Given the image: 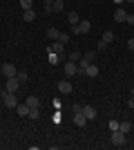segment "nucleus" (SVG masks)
Instances as JSON below:
<instances>
[{"instance_id": "obj_12", "label": "nucleus", "mask_w": 134, "mask_h": 150, "mask_svg": "<svg viewBox=\"0 0 134 150\" xmlns=\"http://www.w3.org/2000/svg\"><path fill=\"white\" fill-rule=\"evenodd\" d=\"M67 23H69V25H78V23H81V16H78L76 11H69L67 13Z\"/></svg>"}, {"instance_id": "obj_16", "label": "nucleus", "mask_w": 134, "mask_h": 150, "mask_svg": "<svg viewBox=\"0 0 134 150\" xmlns=\"http://www.w3.org/2000/svg\"><path fill=\"white\" fill-rule=\"evenodd\" d=\"M22 18H25L27 23H34V20H36V11H34V9H25V13H22Z\"/></svg>"}, {"instance_id": "obj_26", "label": "nucleus", "mask_w": 134, "mask_h": 150, "mask_svg": "<svg viewBox=\"0 0 134 150\" xmlns=\"http://www.w3.org/2000/svg\"><path fill=\"white\" fill-rule=\"evenodd\" d=\"M109 130H112V132H114V130H119V125H121V123H119V121H114V119H112V121H109Z\"/></svg>"}, {"instance_id": "obj_33", "label": "nucleus", "mask_w": 134, "mask_h": 150, "mask_svg": "<svg viewBox=\"0 0 134 150\" xmlns=\"http://www.w3.org/2000/svg\"><path fill=\"white\" fill-rule=\"evenodd\" d=\"M125 2H134V0H125Z\"/></svg>"}, {"instance_id": "obj_13", "label": "nucleus", "mask_w": 134, "mask_h": 150, "mask_svg": "<svg viewBox=\"0 0 134 150\" xmlns=\"http://www.w3.org/2000/svg\"><path fill=\"white\" fill-rule=\"evenodd\" d=\"M27 105L29 108H40V99L34 96V94H29V96H27Z\"/></svg>"}, {"instance_id": "obj_34", "label": "nucleus", "mask_w": 134, "mask_h": 150, "mask_svg": "<svg viewBox=\"0 0 134 150\" xmlns=\"http://www.w3.org/2000/svg\"><path fill=\"white\" fill-rule=\"evenodd\" d=\"M132 96H134V88H132Z\"/></svg>"}, {"instance_id": "obj_22", "label": "nucleus", "mask_w": 134, "mask_h": 150, "mask_svg": "<svg viewBox=\"0 0 134 150\" xmlns=\"http://www.w3.org/2000/svg\"><path fill=\"white\" fill-rule=\"evenodd\" d=\"M27 117H29V119H38L40 110H38V108H29V114H27Z\"/></svg>"}, {"instance_id": "obj_2", "label": "nucleus", "mask_w": 134, "mask_h": 150, "mask_svg": "<svg viewBox=\"0 0 134 150\" xmlns=\"http://www.w3.org/2000/svg\"><path fill=\"white\" fill-rule=\"evenodd\" d=\"M92 29V23L89 20H81L78 25H72V34H87Z\"/></svg>"}, {"instance_id": "obj_8", "label": "nucleus", "mask_w": 134, "mask_h": 150, "mask_svg": "<svg viewBox=\"0 0 134 150\" xmlns=\"http://www.w3.org/2000/svg\"><path fill=\"white\" fill-rule=\"evenodd\" d=\"M47 50H51V52H54V54H58V56H60V54H63V52H65V45L60 43V40H54V43H51L49 47H47Z\"/></svg>"}, {"instance_id": "obj_19", "label": "nucleus", "mask_w": 134, "mask_h": 150, "mask_svg": "<svg viewBox=\"0 0 134 150\" xmlns=\"http://www.w3.org/2000/svg\"><path fill=\"white\" fill-rule=\"evenodd\" d=\"M119 130L128 134V132H132V123H130V121H121V125H119Z\"/></svg>"}, {"instance_id": "obj_17", "label": "nucleus", "mask_w": 134, "mask_h": 150, "mask_svg": "<svg viewBox=\"0 0 134 150\" xmlns=\"http://www.w3.org/2000/svg\"><path fill=\"white\" fill-rule=\"evenodd\" d=\"M16 112H18V117H27V114H29V105H27V103L20 105L18 103V105H16Z\"/></svg>"}, {"instance_id": "obj_5", "label": "nucleus", "mask_w": 134, "mask_h": 150, "mask_svg": "<svg viewBox=\"0 0 134 150\" xmlns=\"http://www.w3.org/2000/svg\"><path fill=\"white\" fill-rule=\"evenodd\" d=\"M65 74H67V76H76L78 74V63L67 61V63H65Z\"/></svg>"}, {"instance_id": "obj_32", "label": "nucleus", "mask_w": 134, "mask_h": 150, "mask_svg": "<svg viewBox=\"0 0 134 150\" xmlns=\"http://www.w3.org/2000/svg\"><path fill=\"white\" fill-rule=\"evenodd\" d=\"M114 2H116V5H123V2H125V0H114Z\"/></svg>"}, {"instance_id": "obj_7", "label": "nucleus", "mask_w": 134, "mask_h": 150, "mask_svg": "<svg viewBox=\"0 0 134 150\" xmlns=\"http://www.w3.org/2000/svg\"><path fill=\"white\" fill-rule=\"evenodd\" d=\"M58 92H60V94H72L74 88H72L69 81H60V83H58Z\"/></svg>"}, {"instance_id": "obj_18", "label": "nucleus", "mask_w": 134, "mask_h": 150, "mask_svg": "<svg viewBox=\"0 0 134 150\" xmlns=\"http://www.w3.org/2000/svg\"><path fill=\"white\" fill-rule=\"evenodd\" d=\"M47 56H49V63H51V65H58V63H60V56H58V54H54L51 50H47Z\"/></svg>"}, {"instance_id": "obj_27", "label": "nucleus", "mask_w": 134, "mask_h": 150, "mask_svg": "<svg viewBox=\"0 0 134 150\" xmlns=\"http://www.w3.org/2000/svg\"><path fill=\"white\" fill-rule=\"evenodd\" d=\"M58 40H60L63 45H67V43H69V36H67V34H60V36H58Z\"/></svg>"}, {"instance_id": "obj_25", "label": "nucleus", "mask_w": 134, "mask_h": 150, "mask_svg": "<svg viewBox=\"0 0 134 150\" xmlns=\"http://www.w3.org/2000/svg\"><path fill=\"white\" fill-rule=\"evenodd\" d=\"M45 11H47V13L54 11V0H45Z\"/></svg>"}, {"instance_id": "obj_20", "label": "nucleus", "mask_w": 134, "mask_h": 150, "mask_svg": "<svg viewBox=\"0 0 134 150\" xmlns=\"http://www.w3.org/2000/svg\"><path fill=\"white\" fill-rule=\"evenodd\" d=\"M103 43H105V45L114 43V31H105V34H103Z\"/></svg>"}, {"instance_id": "obj_23", "label": "nucleus", "mask_w": 134, "mask_h": 150, "mask_svg": "<svg viewBox=\"0 0 134 150\" xmlns=\"http://www.w3.org/2000/svg\"><path fill=\"white\" fill-rule=\"evenodd\" d=\"M20 7H22V11L25 9H34V0H20Z\"/></svg>"}, {"instance_id": "obj_31", "label": "nucleus", "mask_w": 134, "mask_h": 150, "mask_svg": "<svg viewBox=\"0 0 134 150\" xmlns=\"http://www.w3.org/2000/svg\"><path fill=\"white\" fill-rule=\"evenodd\" d=\"M128 105H130V108H134V96H130V101H128Z\"/></svg>"}, {"instance_id": "obj_1", "label": "nucleus", "mask_w": 134, "mask_h": 150, "mask_svg": "<svg viewBox=\"0 0 134 150\" xmlns=\"http://www.w3.org/2000/svg\"><path fill=\"white\" fill-rule=\"evenodd\" d=\"M2 103H5L7 108H16L18 105V99H16V92H2Z\"/></svg>"}, {"instance_id": "obj_11", "label": "nucleus", "mask_w": 134, "mask_h": 150, "mask_svg": "<svg viewBox=\"0 0 134 150\" xmlns=\"http://www.w3.org/2000/svg\"><path fill=\"white\" fill-rule=\"evenodd\" d=\"M83 74H87L89 79H94V76H98V67H96L94 63H89L87 67H85V72H83Z\"/></svg>"}, {"instance_id": "obj_14", "label": "nucleus", "mask_w": 134, "mask_h": 150, "mask_svg": "<svg viewBox=\"0 0 134 150\" xmlns=\"http://www.w3.org/2000/svg\"><path fill=\"white\" fill-rule=\"evenodd\" d=\"M74 123H76V125H85V123H87V117H85L83 112H76V114H74Z\"/></svg>"}, {"instance_id": "obj_15", "label": "nucleus", "mask_w": 134, "mask_h": 150, "mask_svg": "<svg viewBox=\"0 0 134 150\" xmlns=\"http://www.w3.org/2000/svg\"><path fill=\"white\" fill-rule=\"evenodd\" d=\"M47 36H49V40L54 43V40H58V36H60V31H58L56 27H49V29H47Z\"/></svg>"}, {"instance_id": "obj_3", "label": "nucleus", "mask_w": 134, "mask_h": 150, "mask_svg": "<svg viewBox=\"0 0 134 150\" xmlns=\"http://www.w3.org/2000/svg\"><path fill=\"white\" fill-rule=\"evenodd\" d=\"M109 139H112V144H114L116 148H123V146H125V132H121V130H114Z\"/></svg>"}, {"instance_id": "obj_30", "label": "nucleus", "mask_w": 134, "mask_h": 150, "mask_svg": "<svg viewBox=\"0 0 134 150\" xmlns=\"http://www.w3.org/2000/svg\"><path fill=\"white\" fill-rule=\"evenodd\" d=\"M128 50L134 52V38H130V40H128Z\"/></svg>"}, {"instance_id": "obj_9", "label": "nucleus", "mask_w": 134, "mask_h": 150, "mask_svg": "<svg viewBox=\"0 0 134 150\" xmlns=\"http://www.w3.org/2000/svg\"><path fill=\"white\" fill-rule=\"evenodd\" d=\"M83 114L87 117V121L96 119V108H92V105H83Z\"/></svg>"}, {"instance_id": "obj_4", "label": "nucleus", "mask_w": 134, "mask_h": 150, "mask_svg": "<svg viewBox=\"0 0 134 150\" xmlns=\"http://www.w3.org/2000/svg\"><path fill=\"white\" fill-rule=\"evenodd\" d=\"M0 72H2V76H5V79H13V76L18 74V69L13 67L11 63H5V65L0 67Z\"/></svg>"}, {"instance_id": "obj_6", "label": "nucleus", "mask_w": 134, "mask_h": 150, "mask_svg": "<svg viewBox=\"0 0 134 150\" xmlns=\"http://www.w3.org/2000/svg\"><path fill=\"white\" fill-rule=\"evenodd\" d=\"M20 88V81L13 76V79H7V85H5V90L7 92H16V90Z\"/></svg>"}, {"instance_id": "obj_24", "label": "nucleus", "mask_w": 134, "mask_h": 150, "mask_svg": "<svg viewBox=\"0 0 134 150\" xmlns=\"http://www.w3.org/2000/svg\"><path fill=\"white\" fill-rule=\"evenodd\" d=\"M81 56H83L81 52H72L69 56H67V61H74V63H78V61H81Z\"/></svg>"}, {"instance_id": "obj_28", "label": "nucleus", "mask_w": 134, "mask_h": 150, "mask_svg": "<svg viewBox=\"0 0 134 150\" xmlns=\"http://www.w3.org/2000/svg\"><path fill=\"white\" fill-rule=\"evenodd\" d=\"M125 23H130V25H134V13H128V16H125Z\"/></svg>"}, {"instance_id": "obj_29", "label": "nucleus", "mask_w": 134, "mask_h": 150, "mask_svg": "<svg viewBox=\"0 0 134 150\" xmlns=\"http://www.w3.org/2000/svg\"><path fill=\"white\" fill-rule=\"evenodd\" d=\"M72 112L76 114V112H83V105H72Z\"/></svg>"}, {"instance_id": "obj_21", "label": "nucleus", "mask_w": 134, "mask_h": 150, "mask_svg": "<svg viewBox=\"0 0 134 150\" xmlns=\"http://www.w3.org/2000/svg\"><path fill=\"white\" fill-rule=\"evenodd\" d=\"M16 79H18V81H20V85H22V83H27V81H29V74H27V72H18V74H16Z\"/></svg>"}, {"instance_id": "obj_10", "label": "nucleus", "mask_w": 134, "mask_h": 150, "mask_svg": "<svg viewBox=\"0 0 134 150\" xmlns=\"http://www.w3.org/2000/svg\"><path fill=\"white\" fill-rule=\"evenodd\" d=\"M125 16H128V11H125V9H121V7L114 11V20L119 23V25H121V23H125Z\"/></svg>"}]
</instances>
